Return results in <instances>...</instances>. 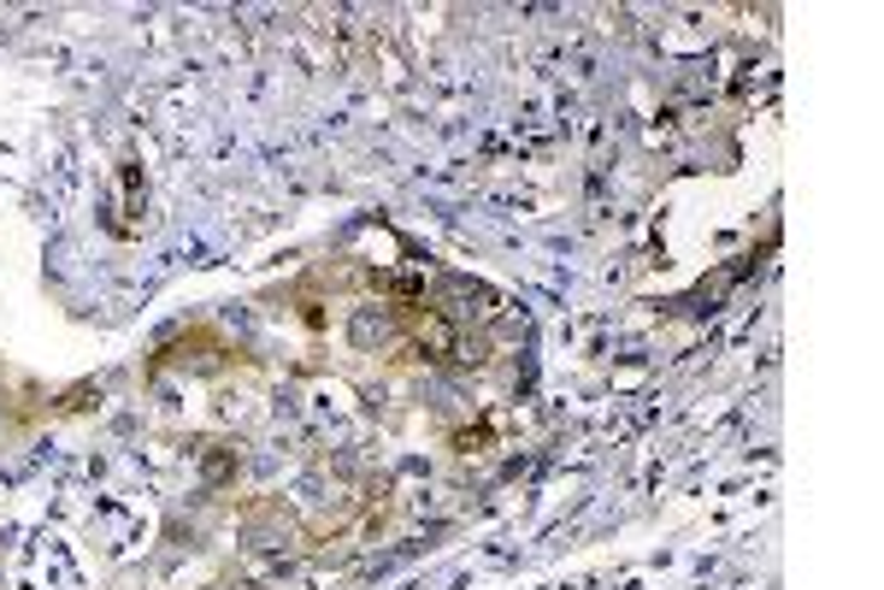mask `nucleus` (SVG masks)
Instances as JSON below:
<instances>
[{
	"label": "nucleus",
	"mask_w": 884,
	"mask_h": 590,
	"mask_svg": "<svg viewBox=\"0 0 884 590\" xmlns=\"http://www.w3.org/2000/svg\"><path fill=\"white\" fill-rule=\"evenodd\" d=\"M396 313H401L408 342L425 354V361H455L460 354V330H455V320H448L443 308H425V301H419V308H396Z\"/></svg>",
	"instance_id": "nucleus-1"
},
{
	"label": "nucleus",
	"mask_w": 884,
	"mask_h": 590,
	"mask_svg": "<svg viewBox=\"0 0 884 590\" xmlns=\"http://www.w3.org/2000/svg\"><path fill=\"white\" fill-rule=\"evenodd\" d=\"M484 443H489V425H477V431H460L455 449H460V455H472V449H484Z\"/></svg>",
	"instance_id": "nucleus-2"
}]
</instances>
